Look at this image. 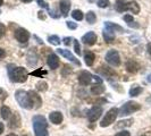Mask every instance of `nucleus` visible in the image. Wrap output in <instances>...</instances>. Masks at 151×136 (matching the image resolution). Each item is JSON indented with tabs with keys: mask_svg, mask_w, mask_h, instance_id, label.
Segmentation results:
<instances>
[{
	"mask_svg": "<svg viewBox=\"0 0 151 136\" xmlns=\"http://www.w3.org/2000/svg\"><path fill=\"white\" fill-rule=\"evenodd\" d=\"M8 74L10 77V81L12 82H15V83H24L26 82L27 79V70L23 67H15V66H12L9 65L8 66Z\"/></svg>",
	"mask_w": 151,
	"mask_h": 136,
	"instance_id": "nucleus-1",
	"label": "nucleus"
},
{
	"mask_svg": "<svg viewBox=\"0 0 151 136\" xmlns=\"http://www.w3.org/2000/svg\"><path fill=\"white\" fill-rule=\"evenodd\" d=\"M33 129L35 136H49L48 134V122L43 116H34L33 117Z\"/></svg>",
	"mask_w": 151,
	"mask_h": 136,
	"instance_id": "nucleus-2",
	"label": "nucleus"
},
{
	"mask_svg": "<svg viewBox=\"0 0 151 136\" xmlns=\"http://www.w3.org/2000/svg\"><path fill=\"white\" fill-rule=\"evenodd\" d=\"M140 109H141V106H140L137 102L129 101V102H126L125 105H123V106L118 109V116L125 117V116H129V115L135 112V111H139Z\"/></svg>",
	"mask_w": 151,
	"mask_h": 136,
	"instance_id": "nucleus-3",
	"label": "nucleus"
},
{
	"mask_svg": "<svg viewBox=\"0 0 151 136\" xmlns=\"http://www.w3.org/2000/svg\"><path fill=\"white\" fill-rule=\"evenodd\" d=\"M15 99L18 102V105L24 108V109H32V103H31L29 93L24 90H18L15 92Z\"/></svg>",
	"mask_w": 151,
	"mask_h": 136,
	"instance_id": "nucleus-4",
	"label": "nucleus"
},
{
	"mask_svg": "<svg viewBox=\"0 0 151 136\" xmlns=\"http://www.w3.org/2000/svg\"><path fill=\"white\" fill-rule=\"evenodd\" d=\"M117 116H118V109L117 108H111L110 110H108L106 112L104 119L100 122V126L101 127H108V126H110L113 122H115Z\"/></svg>",
	"mask_w": 151,
	"mask_h": 136,
	"instance_id": "nucleus-5",
	"label": "nucleus"
},
{
	"mask_svg": "<svg viewBox=\"0 0 151 136\" xmlns=\"http://www.w3.org/2000/svg\"><path fill=\"white\" fill-rule=\"evenodd\" d=\"M106 61L111 65L114 67H118L121 65V57H119V53L117 52L116 50H109L106 53Z\"/></svg>",
	"mask_w": 151,
	"mask_h": 136,
	"instance_id": "nucleus-6",
	"label": "nucleus"
},
{
	"mask_svg": "<svg viewBox=\"0 0 151 136\" xmlns=\"http://www.w3.org/2000/svg\"><path fill=\"white\" fill-rule=\"evenodd\" d=\"M14 37L19 43H26L30 39V33L23 27H18L14 33Z\"/></svg>",
	"mask_w": 151,
	"mask_h": 136,
	"instance_id": "nucleus-7",
	"label": "nucleus"
},
{
	"mask_svg": "<svg viewBox=\"0 0 151 136\" xmlns=\"http://www.w3.org/2000/svg\"><path fill=\"white\" fill-rule=\"evenodd\" d=\"M104 112V110H102V108L99 106H94L92 107L90 110H89V112H88V118H89V120L91 122H93V121H97L101 117V115Z\"/></svg>",
	"mask_w": 151,
	"mask_h": 136,
	"instance_id": "nucleus-8",
	"label": "nucleus"
},
{
	"mask_svg": "<svg viewBox=\"0 0 151 136\" xmlns=\"http://www.w3.org/2000/svg\"><path fill=\"white\" fill-rule=\"evenodd\" d=\"M29 97H30L31 103H32V108L33 109H39L40 107L42 106V99L39 95L37 92L34 91H29Z\"/></svg>",
	"mask_w": 151,
	"mask_h": 136,
	"instance_id": "nucleus-9",
	"label": "nucleus"
},
{
	"mask_svg": "<svg viewBox=\"0 0 151 136\" xmlns=\"http://www.w3.org/2000/svg\"><path fill=\"white\" fill-rule=\"evenodd\" d=\"M97 40H98V37H97V34L94 33V32H88L86 34H84L82 39H81V41L83 42L84 44L86 45H93L96 44V42H97Z\"/></svg>",
	"mask_w": 151,
	"mask_h": 136,
	"instance_id": "nucleus-10",
	"label": "nucleus"
},
{
	"mask_svg": "<svg viewBox=\"0 0 151 136\" xmlns=\"http://www.w3.org/2000/svg\"><path fill=\"white\" fill-rule=\"evenodd\" d=\"M92 78H93V76L91 75L89 72L83 70V72H81L80 75H78V83L81 84L82 86H86V85H89V84L91 83Z\"/></svg>",
	"mask_w": 151,
	"mask_h": 136,
	"instance_id": "nucleus-11",
	"label": "nucleus"
},
{
	"mask_svg": "<svg viewBox=\"0 0 151 136\" xmlns=\"http://www.w3.org/2000/svg\"><path fill=\"white\" fill-rule=\"evenodd\" d=\"M57 52L59 53L60 56H63V57H65L66 59H68L69 61H72V62H74L75 65H77V66H81V62L76 59L75 57L73 56V53L70 52L69 50H66V49H58L57 50Z\"/></svg>",
	"mask_w": 151,
	"mask_h": 136,
	"instance_id": "nucleus-12",
	"label": "nucleus"
},
{
	"mask_svg": "<svg viewBox=\"0 0 151 136\" xmlns=\"http://www.w3.org/2000/svg\"><path fill=\"white\" fill-rule=\"evenodd\" d=\"M47 64L51 69H57L59 67V58L56 53H50L47 58Z\"/></svg>",
	"mask_w": 151,
	"mask_h": 136,
	"instance_id": "nucleus-13",
	"label": "nucleus"
},
{
	"mask_svg": "<svg viewBox=\"0 0 151 136\" xmlns=\"http://www.w3.org/2000/svg\"><path fill=\"white\" fill-rule=\"evenodd\" d=\"M105 27H106V31H109V32H111V33H114V32L124 33V32H125L121 25L115 24V23H113V22H106L105 23Z\"/></svg>",
	"mask_w": 151,
	"mask_h": 136,
	"instance_id": "nucleus-14",
	"label": "nucleus"
},
{
	"mask_svg": "<svg viewBox=\"0 0 151 136\" xmlns=\"http://www.w3.org/2000/svg\"><path fill=\"white\" fill-rule=\"evenodd\" d=\"M49 119L55 125H59V124H61L63 119H64V116H63V113L60 111H53V112L49 115Z\"/></svg>",
	"mask_w": 151,
	"mask_h": 136,
	"instance_id": "nucleus-15",
	"label": "nucleus"
},
{
	"mask_svg": "<svg viewBox=\"0 0 151 136\" xmlns=\"http://www.w3.org/2000/svg\"><path fill=\"white\" fill-rule=\"evenodd\" d=\"M70 1L69 0H60L59 1V8H60V11L64 17H66L68 15V11H69V8H70Z\"/></svg>",
	"mask_w": 151,
	"mask_h": 136,
	"instance_id": "nucleus-16",
	"label": "nucleus"
},
{
	"mask_svg": "<svg viewBox=\"0 0 151 136\" xmlns=\"http://www.w3.org/2000/svg\"><path fill=\"white\" fill-rule=\"evenodd\" d=\"M139 69H140V65L136 62L135 60H129L126 62V70L129 72V73H132V74H135L139 72Z\"/></svg>",
	"mask_w": 151,
	"mask_h": 136,
	"instance_id": "nucleus-17",
	"label": "nucleus"
},
{
	"mask_svg": "<svg viewBox=\"0 0 151 136\" xmlns=\"http://www.w3.org/2000/svg\"><path fill=\"white\" fill-rule=\"evenodd\" d=\"M105 91H106V87H105L102 84L98 83L91 86V93L94 94V95H100V94H102Z\"/></svg>",
	"mask_w": 151,
	"mask_h": 136,
	"instance_id": "nucleus-18",
	"label": "nucleus"
},
{
	"mask_svg": "<svg viewBox=\"0 0 151 136\" xmlns=\"http://www.w3.org/2000/svg\"><path fill=\"white\" fill-rule=\"evenodd\" d=\"M115 9L119 13H124L127 10V1L126 0H117L115 4Z\"/></svg>",
	"mask_w": 151,
	"mask_h": 136,
	"instance_id": "nucleus-19",
	"label": "nucleus"
},
{
	"mask_svg": "<svg viewBox=\"0 0 151 136\" xmlns=\"http://www.w3.org/2000/svg\"><path fill=\"white\" fill-rule=\"evenodd\" d=\"M127 10H129L132 14H139L141 8L136 1H129V2H127Z\"/></svg>",
	"mask_w": 151,
	"mask_h": 136,
	"instance_id": "nucleus-20",
	"label": "nucleus"
},
{
	"mask_svg": "<svg viewBox=\"0 0 151 136\" xmlns=\"http://www.w3.org/2000/svg\"><path fill=\"white\" fill-rule=\"evenodd\" d=\"M84 60H85L86 66H92L94 64V60H96V54L91 51H86L85 56H84Z\"/></svg>",
	"mask_w": 151,
	"mask_h": 136,
	"instance_id": "nucleus-21",
	"label": "nucleus"
},
{
	"mask_svg": "<svg viewBox=\"0 0 151 136\" xmlns=\"http://www.w3.org/2000/svg\"><path fill=\"white\" fill-rule=\"evenodd\" d=\"M0 113H1V117H2V119H5V120H8L9 118H10V116H12V110L6 106H2L1 107V110H0Z\"/></svg>",
	"mask_w": 151,
	"mask_h": 136,
	"instance_id": "nucleus-22",
	"label": "nucleus"
},
{
	"mask_svg": "<svg viewBox=\"0 0 151 136\" xmlns=\"http://www.w3.org/2000/svg\"><path fill=\"white\" fill-rule=\"evenodd\" d=\"M19 126H21V119H19L18 115L15 113L14 117L12 118L10 122H9V127H10V128H17V127H19Z\"/></svg>",
	"mask_w": 151,
	"mask_h": 136,
	"instance_id": "nucleus-23",
	"label": "nucleus"
},
{
	"mask_svg": "<svg viewBox=\"0 0 151 136\" xmlns=\"http://www.w3.org/2000/svg\"><path fill=\"white\" fill-rule=\"evenodd\" d=\"M97 21V16L94 14V11H88V14H86V22L89 23V24H94Z\"/></svg>",
	"mask_w": 151,
	"mask_h": 136,
	"instance_id": "nucleus-24",
	"label": "nucleus"
},
{
	"mask_svg": "<svg viewBox=\"0 0 151 136\" xmlns=\"http://www.w3.org/2000/svg\"><path fill=\"white\" fill-rule=\"evenodd\" d=\"M104 39H105V41L107 43H111L115 40V35H114V33L109 32V31H105L104 32Z\"/></svg>",
	"mask_w": 151,
	"mask_h": 136,
	"instance_id": "nucleus-25",
	"label": "nucleus"
},
{
	"mask_svg": "<svg viewBox=\"0 0 151 136\" xmlns=\"http://www.w3.org/2000/svg\"><path fill=\"white\" fill-rule=\"evenodd\" d=\"M72 17L75 21H82L83 19V11L82 10H78V9H75V10L72 11Z\"/></svg>",
	"mask_w": 151,
	"mask_h": 136,
	"instance_id": "nucleus-26",
	"label": "nucleus"
},
{
	"mask_svg": "<svg viewBox=\"0 0 151 136\" xmlns=\"http://www.w3.org/2000/svg\"><path fill=\"white\" fill-rule=\"evenodd\" d=\"M142 93V87L141 86H133L131 90H129V95L131 97H137Z\"/></svg>",
	"mask_w": 151,
	"mask_h": 136,
	"instance_id": "nucleus-27",
	"label": "nucleus"
},
{
	"mask_svg": "<svg viewBox=\"0 0 151 136\" xmlns=\"http://www.w3.org/2000/svg\"><path fill=\"white\" fill-rule=\"evenodd\" d=\"M37 90L40 91V92H45V91L48 90V84L45 83V81H39L37 83Z\"/></svg>",
	"mask_w": 151,
	"mask_h": 136,
	"instance_id": "nucleus-28",
	"label": "nucleus"
},
{
	"mask_svg": "<svg viewBox=\"0 0 151 136\" xmlns=\"http://www.w3.org/2000/svg\"><path fill=\"white\" fill-rule=\"evenodd\" d=\"M48 41H49V43L52 45H59L60 44V39L58 38L57 35H51V37H49L48 38Z\"/></svg>",
	"mask_w": 151,
	"mask_h": 136,
	"instance_id": "nucleus-29",
	"label": "nucleus"
},
{
	"mask_svg": "<svg viewBox=\"0 0 151 136\" xmlns=\"http://www.w3.org/2000/svg\"><path fill=\"white\" fill-rule=\"evenodd\" d=\"M102 69V73L105 74V75H107V76H114V75H116V73L114 72L111 68H109V67H101Z\"/></svg>",
	"mask_w": 151,
	"mask_h": 136,
	"instance_id": "nucleus-30",
	"label": "nucleus"
},
{
	"mask_svg": "<svg viewBox=\"0 0 151 136\" xmlns=\"http://www.w3.org/2000/svg\"><path fill=\"white\" fill-rule=\"evenodd\" d=\"M97 5H98L100 8H107L110 5V2H109V0H98Z\"/></svg>",
	"mask_w": 151,
	"mask_h": 136,
	"instance_id": "nucleus-31",
	"label": "nucleus"
},
{
	"mask_svg": "<svg viewBox=\"0 0 151 136\" xmlns=\"http://www.w3.org/2000/svg\"><path fill=\"white\" fill-rule=\"evenodd\" d=\"M132 122H133V120L132 119H129V120H124V121H119V124L117 125V128H119L121 126H131L132 125Z\"/></svg>",
	"mask_w": 151,
	"mask_h": 136,
	"instance_id": "nucleus-32",
	"label": "nucleus"
},
{
	"mask_svg": "<svg viewBox=\"0 0 151 136\" xmlns=\"http://www.w3.org/2000/svg\"><path fill=\"white\" fill-rule=\"evenodd\" d=\"M74 50H75V52L80 56L81 54V47H80V43H78V41L77 40H74Z\"/></svg>",
	"mask_w": 151,
	"mask_h": 136,
	"instance_id": "nucleus-33",
	"label": "nucleus"
},
{
	"mask_svg": "<svg viewBox=\"0 0 151 136\" xmlns=\"http://www.w3.org/2000/svg\"><path fill=\"white\" fill-rule=\"evenodd\" d=\"M66 25H67V27L69 30H76V29H77V24L74 22H72V21L66 22Z\"/></svg>",
	"mask_w": 151,
	"mask_h": 136,
	"instance_id": "nucleus-34",
	"label": "nucleus"
},
{
	"mask_svg": "<svg viewBox=\"0 0 151 136\" xmlns=\"http://www.w3.org/2000/svg\"><path fill=\"white\" fill-rule=\"evenodd\" d=\"M123 19L125 21V22L127 23V24H129V23L134 22V19H133V16L129 15V14H126V15L123 16Z\"/></svg>",
	"mask_w": 151,
	"mask_h": 136,
	"instance_id": "nucleus-35",
	"label": "nucleus"
},
{
	"mask_svg": "<svg viewBox=\"0 0 151 136\" xmlns=\"http://www.w3.org/2000/svg\"><path fill=\"white\" fill-rule=\"evenodd\" d=\"M49 14H50V16H51L52 18H59V17H60V14H59L57 10H55V9L49 10Z\"/></svg>",
	"mask_w": 151,
	"mask_h": 136,
	"instance_id": "nucleus-36",
	"label": "nucleus"
},
{
	"mask_svg": "<svg viewBox=\"0 0 151 136\" xmlns=\"http://www.w3.org/2000/svg\"><path fill=\"white\" fill-rule=\"evenodd\" d=\"M5 34H6V26L2 23H0V39L2 38Z\"/></svg>",
	"mask_w": 151,
	"mask_h": 136,
	"instance_id": "nucleus-37",
	"label": "nucleus"
},
{
	"mask_svg": "<svg viewBox=\"0 0 151 136\" xmlns=\"http://www.w3.org/2000/svg\"><path fill=\"white\" fill-rule=\"evenodd\" d=\"M38 5L40 6V7L45 8V9H49V6H48V4H47L45 1H43V0H38Z\"/></svg>",
	"mask_w": 151,
	"mask_h": 136,
	"instance_id": "nucleus-38",
	"label": "nucleus"
},
{
	"mask_svg": "<svg viewBox=\"0 0 151 136\" xmlns=\"http://www.w3.org/2000/svg\"><path fill=\"white\" fill-rule=\"evenodd\" d=\"M115 136H131V134L126 130H122V132H118Z\"/></svg>",
	"mask_w": 151,
	"mask_h": 136,
	"instance_id": "nucleus-39",
	"label": "nucleus"
},
{
	"mask_svg": "<svg viewBox=\"0 0 151 136\" xmlns=\"http://www.w3.org/2000/svg\"><path fill=\"white\" fill-rule=\"evenodd\" d=\"M63 42L65 45H69V43L72 42V38H64L63 39Z\"/></svg>",
	"mask_w": 151,
	"mask_h": 136,
	"instance_id": "nucleus-40",
	"label": "nucleus"
},
{
	"mask_svg": "<svg viewBox=\"0 0 151 136\" xmlns=\"http://www.w3.org/2000/svg\"><path fill=\"white\" fill-rule=\"evenodd\" d=\"M5 57H6V51H5L2 48H0V60L4 59Z\"/></svg>",
	"mask_w": 151,
	"mask_h": 136,
	"instance_id": "nucleus-41",
	"label": "nucleus"
},
{
	"mask_svg": "<svg viewBox=\"0 0 151 136\" xmlns=\"http://www.w3.org/2000/svg\"><path fill=\"white\" fill-rule=\"evenodd\" d=\"M42 74H47V72H42V70H37V72H33V73H32V75H38V76H41Z\"/></svg>",
	"mask_w": 151,
	"mask_h": 136,
	"instance_id": "nucleus-42",
	"label": "nucleus"
},
{
	"mask_svg": "<svg viewBox=\"0 0 151 136\" xmlns=\"http://www.w3.org/2000/svg\"><path fill=\"white\" fill-rule=\"evenodd\" d=\"M131 27H135V29H139V24H135V22H132L129 24Z\"/></svg>",
	"mask_w": 151,
	"mask_h": 136,
	"instance_id": "nucleus-43",
	"label": "nucleus"
},
{
	"mask_svg": "<svg viewBox=\"0 0 151 136\" xmlns=\"http://www.w3.org/2000/svg\"><path fill=\"white\" fill-rule=\"evenodd\" d=\"M93 78H94V81H96V82H98L99 84H102V79H101V78H99L98 76H93Z\"/></svg>",
	"mask_w": 151,
	"mask_h": 136,
	"instance_id": "nucleus-44",
	"label": "nucleus"
},
{
	"mask_svg": "<svg viewBox=\"0 0 151 136\" xmlns=\"http://www.w3.org/2000/svg\"><path fill=\"white\" fill-rule=\"evenodd\" d=\"M43 14H45L43 11H39V18H40V19H45V17Z\"/></svg>",
	"mask_w": 151,
	"mask_h": 136,
	"instance_id": "nucleus-45",
	"label": "nucleus"
},
{
	"mask_svg": "<svg viewBox=\"0 0 151 136\" xmlns=\"http://www.w3.org/2000/svg\"><path fill=\"white\" fill-rule=\"evenodd\" d=\"M4 129H5V126H4V124H2V122H0V135L2 134Z\"/></svg>",
	"mask_w": 151,
	"mask_h": 136,
	"instance_id": "nucleus-46",
	"label": "nucleus"
},
{
	"mask_svg": "<svg viewBox=\"0 0 151 136\" xmlns=\"http://www.w3.org/2000/svg\"><path fill=\"white\" fill-rule=\"evenodd\" d=\"M147 50H148V52H149V54H150V57H151V43H148V45H147Z\"/></svg>",
	"mask_w": 151,
	"mask_h": 136,
	"instance_id": "nucleus-47",
	"label": "nucleus"
},
{
	"mask_svg": "<svg viewBox=\"0 0 151 136\" xmlns=\"http://www.w3.org/2000/svg\"><path fill=\"white\" fill-rule=\"evenodd\" d=\"M22 2H25V4H29V2H31V1H33V0H21Z\"/></svg>",
	"mask_w": 151,
	"mask_h": 136,
	"instance_id": "nucleus-48",
	"label": "nucleus"
},
{
	"mask_svg": "<svg viewBox=\"0 0 151 136\" xmlns=\"http://www.w3.org/2000/svg\"><path fill=\"white\" fill-rule=\"evenodd\" d=\"M7 136H17L16 134H14V133H10V134H8Z\"/></svg>",
	"mask_w": 151,
	"mask_h": 136,
	"instance_id": "nucleus-49",
	"label": "nucleus"
},
{
	"mask_svg": "<svg viewBox=\"0 0 151 136\" xmlns=\"http://www.w3.org/2000/svg\"><path fill=\"white\" fill-rule=\"evenodd\" d=\"M2 4H4V0H0V6H2Z\"/></svg>",
	"mask_w": 151,
	"mask_h": 136,
	"instance_id": "nucleus-50",
	"label": "nucleus"
},
{
	"mask_svg": "<svg viewBox=\"0 0 151 136\" xmlns=\"http://www.w3.org/2000/svg\"><path fill=\"white\" fill-rule=\"evenodd\" d=\"M23 136H27V135H23Z\"/></svg>",
	"mask_w": 151,
	"mask_h": 136,
	"instance_id": "nucleus-51",
	"label": "nucleus"
},
{
	"mask_svg": "<svg viewBox=\"0 0 151 136\" xmlns=\"http://www.w3.org/2000/svg\"><path fill=\"white\" fill-rule=\"evenodd\" d=\"M0 14H1V11H0Z\"/></svg>",
	"mask_w": 151,
	"mask_h": 136,
	"instance_id": "nucleus-52",
	"label": "nucleus"
}]
</instances>
